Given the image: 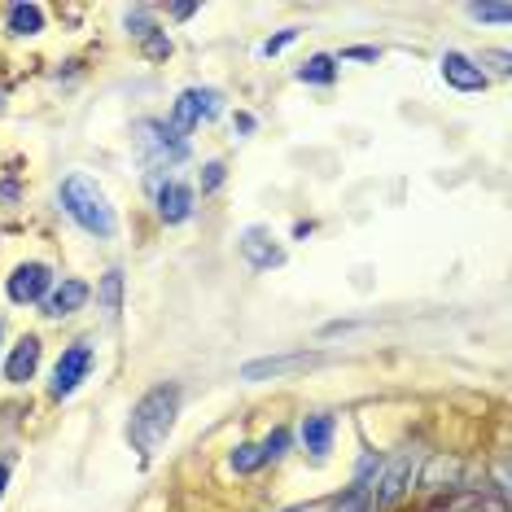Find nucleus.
I'll return each instance as SVG.
<instances>
[{
	"label": "nucleus",
	"mask_w": 512,
	"mask_h": 512,
	"mask_svg": "<svg viewBox=\"0 0 512 512\" xmlns=\"http://www.w3.org/2000/svg\"><path fill=\"white\" fill-rule=\"evenodd\" d=\"M224 180H228V162L224 158H211V162H202V171H197V189L206 193H219L224 189Z\"/></svg>",
	"instance_id": "20"
},
{
	"label": "nucleus",
	"mask_w": 512,
	"mask_h": 512,
	"mask_svg": "<svg viewBox=\"0 0 512 512\" xmlns=\"http://www.w3.org/2000/svg\"><path fill=\"white\" fill-rule=\"evenodd\" d=\"M149 193H154V211L167 228L189 224L193 211H197V189L180 176H158L154 184H149Z\"/></svg>",
	"instance_id": "6"
},
{
	"label": "nucleus",
	"mask_w": 512,
	"mask_h": 512,
	"mask_svg": "<svg viewBox=\"0 0 512 512\" xmlns=\"http://www.w3.org/2000/svg\"><path fill=\"white\" fill-rule=\"evenodd\" d=\"M5 31L18 36V40L40 36L44 31V5H36V0H14V5H5Z\"/></svg>",
	"instance_id": "15"
},
{
	"label": "nucleus",
	"mask_w": 512,
	"mask_h": 512,
	"mask_svg": "<svg viewBox=\"0 0 512 512\" xmlns=\"http://www.w3.org/2000/svg\"><path fill=\"white\" fill-rule=\"evenodd\" d=\"M40 359H44V342L36 333H22L5 359V381L9 386H27V381L40 372Z\"/></svg>",
	"instance_id": "13"
},
{
	"label": "nucleus",
	"mask_w": 512,
	"mask_h": 512,
	"mask_svg": "<svg viewBox=\"0 0 512 512\" xmlns=\"http://www.w3.org/2000/svg\"><path fill=\"white\" fill-rule=\"evenodd\" d=\"M294 40H298V27H285L281 36L263 40V44H259V53H263V57H276V53H285V49H289V44H294Z\"/></svg>",
	"instance_id": "26"
},
{
	"label": "nucleus",
	"mask_w": 512,
	"mask_h": 512,
	"mask_svg": "<svg viewBox=\"0 0 512 512\" xmlns=\"http://www.w3.org/2000/svg\"><path fill=\"white\" fill-rule=\"evenodd\" d=\"M473 62L482 66V71L491 66L495 75H512V57H508V49H482V57H473Z\"/></svg>",
	"instance_id": "24"
},
{
	"label": "nucleus",
	"mask_w": 512,
	"mask_h": 512,
	"mask_svg": "<svg viewBox=\"0 0 512 512\" xmlns=\"http://www.w3.org/2000/svg\"><path fill=\"white\" fill-rule=\"evenodd\" d=\"M53 285H57L53 267L40 263V259H27V263H18L14 272H9L5 294H9L14 307H36V302H44V294H49Z\"/></svg>",
	"instance_id": "7"
},
{
	"label": "nucleus",
	"mask_w": 512,
	"mask_h": 512,
	"mask_svg": "<svg viewBox=\"0 0 512 512\" xmlns=\"http://www.w3.org/2000/svg\"><path fill=\"white\" fill-rule=\"evenodd\" d=\"M9 473H14V464L0 460V504H5V486H9Z\"/></svg>",
	"instance_id": "29"
},
{
	"label": "nucleus",
	"mask_w": 512,
	"mask_h": 512,
	"mask_svg": "<svg viewBox=\"0 0 512 512\" xmlns=\"http://www.w3.org/2000/svg\"><path fill=\"white\" fill-rule=\"evenodd\" d=\"M412 469H416V447H407L403 456H394L390 464H381L377 473V486H372V508H390L407 486H412Z\"/></svg>",
	"instance_id": "8"
},
{
	"label": "nucleus",
	"mask_w": 512,
	"mask_h": 512,
	"mask_svg": "<svg viewBox=\"0 0 512 512\" xmlns=\"http://www.w3.org/2000/svg\"><path fill=\"white\" fill-rule=\"evenodd\" d=\"M228 464H232V473H259L263 469V451H259V442H237V451L228 456Z\"/></svg>",
	"instance_id": "19"
},
{
	"label": "nucleus",
	"mask_w": 512,
	"mask_h": 512,
	"mask_svg": "<svg viewBox=\"0 0 512 512\" xmlns=\"http://www.w3.org/2000/svg\"><path fill=\"white\" fill-rule=\"evenodd\" d=\"M289 447H294V434H289V429H285V425H276V429H272V434H267V438L259 442V451H263V464L281 460V456H285V451H289Z\"/></svg>",
	"instance_id": "21"
},
{
	"label": "nucleus",
	"mask_w": 512,
	"mask_h": 512,
	"mask_svg": "<svg viewBox=\"0 0 512 512\" xmlns=\"http://www.w3.org/2000/svg\"><path fill=\"white\" fill-rule=\"evenodd\" d=\"M88 298H92V285L88 281H79V276H62V281H57L49 294H44L40 311L49 320H66V316H75V311H84Z\"/></svg>",
	"instance_id": "12"
},
{
	"label": "nucleus",
	"mask_w": 512,
	"mask_h": 512,
	"mask_svg": "<svg viewBox=\"0 0 512 512\" xmlns=\"http://www.w3.org/2000/svg\"><path fill=\"white\" fill-rule=\"evenodd\" d=\"M123 27H127V36L132 40H145V36H154L158 31V18H154V9L136 5V9H127L123 14Z\"/></svg>",
	"instance_id": "18"
},
{
	"label": "nucleus",
	"mask_w": 512,
	"mask_h": 512,
	"mask_svg": "<svg viewBox=\"0 0 512 512\" xmlns=\"http://www.w3.org/2000/svg\"><path fill=\"white\" fill-rule=\"evenodd\" d=\"M180 403H184V394H180L176 381H158L154 390H145L141 399H136L132 416H127V429H123L127 442H132V451H141L145 460L154 456L162 442L171 438V429H176Z\"/></svg>",
	"instance_id": "1"
},
{
	"label": "nucleus",
	"mask_w": 512,
	"mask_h": 512,
	"mask_svg": "<svg viewBox=\"0 0 512 512\" xmlns=\"http://www.w3.org/2000/svg\"><path fill=\"white\" fill-rule=\"evenodd\" d=\"M254 127H259V123H254V114H246V110H237V114H232V132L250 136V132H254Z\"/></svg>",
	"instance_id": "27"
},
{
	"label": "nucleus",
	"mask_w": 512,
	"mask_h": 512,
	"mask_svg": "<svg viewBox=\"0 0 512 512\" xmlns=\"http://www.w3.org/2000/svg\"><path fill=\"white\" fill-rule=\"evenodd\" d=\"M285 512H307V508H285Z\"/></svg>",
	"instance_id": "31"
},
{
	"label": "nucleus",
	"mask_w": 512,
	"mask_h": 512,
	"mask_svg": "<svg viewBox=\"0 0 512 512\" xmlns=\"http://www.w3.org/2000/svg\"><path fill=\"white\" fill-rule=\"evenodd\" d=\"M337 62H381V49H372V44H351V49L333 53Z\"/></svg>",
	"instance_id": "25"
},
{
	"label": "nucleus",
	"mask_w": 512,
	"mask_h": 512,
	"mask_svg": "<svg viewBox=\"0 0 512 512\" xmlns=\"http://www.w3.org/2000/svg\"><path fill=\"white\" fill-rule=\"evenodd\" d=\"M171 49H176V44H171V36H167L162 27L154 31V36H145V40H141V53L149 57V62H167Z\"/></svg>",
	"instance_id": "23"
},
{
	"label": "nucleus",
	"mask_w": 512,
	"mask_h": 512,
	"mask_svg": "<svg viewBox=\"0 0 512 512\" xmlns=\"http://www.w3.org/2000/svg\"><path fill=\"white\" fill-rule=\"evenodd\" d=\"M57 202H62V211L71 215L88 237H97V241L119 237V215H114L106 189H101L88 171H71V176L57 184Z\"/></svg>",
	"instance_id": "2"
},
{
	"label": "nucleus",
	"mask_w": 512,
	"mask_h": 512,
	"mask_svg": "<svg viewBox=\"0 0 512 512\" xmlns=\"http://www.w3.org/2000/svg\"><path fill=\"white\" fill-rule=\"evenodd\" d=\"M324 364L320 355H307V351H294V355H267V359H250L241 364V381H276V377H294V372H307Z\"/></svg>",
	"instance_id": "9"
},
{
	"label": "nucleus",
	"mask_w": 512,
	"mask_h": 512,
	"mask_svg": "<svg viewBox=\"0 0 512 512\" xmlns=\"http://www.w3.org/2000/svg\"><path fill=\"white\" fill-rule=\"evenodd\" d=\"M132 149L136 158H141V167L149 176H167L171 167H180L184 158H189V141H180V136H171V127L162 119H136L132 123Z\"/></svg>",
	"instance_id": "3"
},
{
	"label": "nucleus",
	"mask_w": 512,
	"mask_h": 512,
	"mask_svg": "<svg viewBox=\"0 0 512 512\" xmlns=\"http://www.w3.org/2000/svg\"><path fill=\"white\" fill-rule=\"evenodd\" d=\"M219 106H224V92L219 88H184L176 97V106H171V136H180V141H189V132H197L202 123H211Z\"/></svg>",
	"instance_id": "4"
},
{
	"label": "nucleus",
	"mask_w": 512,
	"mask_h": 512,
	"mask_svg": "<svg viewBox=\"0 0 512 512\" xmlns=\"http://www.w3.org/2000/svg\"><path fill=\"white\" fill-rule=\"evenodd\" d=\"M337 66H342V62H337L333 53H311L307 62H302L298 71H294V75H298V84H311V88H329L333 79H337Z\"/></svg>",
	"instance_id": "16"
},
{
	"label": "nucleus",
	"mask_w": 512,
	"mask_h": 512,
	"mask_svg": "<svg viewBox=\"0 0 512 512\" xmlns=\"http://www.w3.org/2000/svg\"><path fill=\"white\" fill-rule=\"evenodd\" d=\"M0 342H5V320H0Z\"/></svg>",
	"instance_id": "30"
},
{
	"label": "nucleus",
	"mask_w": 512,
	"mask_h": 512,
	"mask_svg": "<svg viewBox=\"0 0 512 512\" xmlns=\"http://www.w3.org/2000/svg\"><path fill=\"white\" fill-rule=\"evenodd\" d=\"M92 368H97V346H92L88 337H79V342H71L62 355H57L49 394L53 399H71V394L92 377Z\"/></svg>",
	"instance_id": "5"
},
{
	"label": "nucleus",
	"mask_w": 512,
	"mask_h": 512,
	"mask_svg": "<svg viewBox=\"0 0 512 512\" xmlns=\"http://www.w3.org/2000/svg\"><path fill=\"white\" fill-rule=\"evenodd\" d=\"M197 9H202V5H171V9H167V14H171V18H176V22H184V18H193V14H197Z\"/></svg>",
	"instance_id": "28"
},
{
	"label": "nucleus",
	"mask_w": 512,
	"mask_h": 512,
	"mask_svg": "<svg viewBox=\"0 0 512 512\" xmlns=\"http://www.w3.org/2000/svg\"><path fill=\"white\" fill-rule=\"evenodd\" d=\"M237 250H241V259H246L254 272H272V267L285 263V246H281V241H276L267 228H259V224L241 232V237H237Z\"/></svg>",
	"instance_id": "11"
},
{
	"label": "nucleus",
	"mask_w": 512,
	"mask_h": 512,
	"mask_svg": "<svg viewBox=\"0 0 512 512\" xmlns=\"http://www.w3.org/2000/svg\"><path fill=\"white\" fill-rule=\"evenodd\" d=\"M438 71H442V79H447V88H456V92H486L491 88V75H486L482 66H477L469 53H460V49L442 53Z\"/></svg>",
	"instance_id": "10"
},
{
	"label": "nucleus",
	"mask_w": 512,
	"mask_h": 512,
	"mask_svg": "<svg viewBox=\"0 0 512 512\" xmlns=\"http://www.w3.org/2000/svg\"><path fill=\"white\" fill-rule=\"evenodd\" d=\"M298 438H302V447L311 451V460H329L333 438H337V416H333V412H311V416H302Z\"/></svg>",
	"instance_id": "14"
},
{
	"label": "nucleus",
	"mask_w": 512,
	"mask_h": 512,
	"mask_svg": "<svg viewBox=\"0 0 512 512\" xmlns=\"http://www.w3.org/2000/svg\"><path fill=\"white\" fill-rule=\"evenodd\" d=\"M97 307L106 311V320L123 316V272L119 267H110V272L97 281Z\"/></svg>",
	"instance_id": "17"
},
{
	"label": "nucleus",
	"mask_w": 512,
	"mask_h": 512,
	"mask_svg": "<svg viewBox=\"0 0 512 512\" xmlns=\"http://www.w3.org/2000/svg\"><path fill=\"white\" fill-rule=\"evenodd\" d=\"M464 14H469L473 22H499V27H504V22L512 18V5L508 0H499V5H469Z\"/></svg>",
	"instance_id": "22"
}]
</instances>
